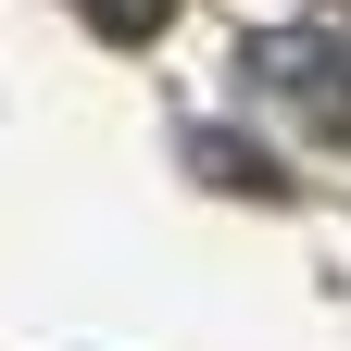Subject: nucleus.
<instances>
[{
  "label": "nucleus",
  "instance_id": "obj_1",
  "mask_svg": "<svg viewBox=\"0 0 351 351\" xmlns=\"http://www.w3.org/2000/svg\"><path fill=\"white\" fill-rule=\"evenodd\" d=\"M239 75H251V88H276L301 125H351V51H339V38H314V25L251 38V51H239Z\"/></svg>",
  "mask_w": 351,
  "mask_h": 351
}]
</instances>
